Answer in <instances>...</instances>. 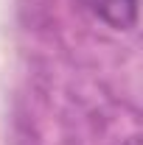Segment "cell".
Returning a JSON list of instances; mask_svg holds the SVG:
<instances>
[{
	"label": "cell",
	"mask_w": 143,
	"mask_h": 145,
	"mask_svg": "<svg viewBox=\"0 0 143 145\" xmlns=\"http://www.w3.org/2000/svg\"><path fill=\"white\" fill-rule=\"evenodd\" d=\"M93 17L115 31H129L138 22V0H81Z\"/></svg>",
	"instance_id": "cell-1"
}]
</instances>
